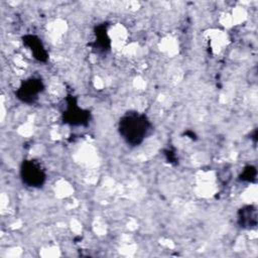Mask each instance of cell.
<instances>
[{
    "instance_id": "cell-2",
    "label": "cell",
    "mask_w": 258,
    "mask_h": 258,
    "mask_svg": "<svg viewBox=\"0 0 258 258\" xmlns=\"http://www.w3.org/2000/svg\"><path fill=\"white\" fill-rule=\"evenodd\" d=\"M21 177L23 182L29 186H41L45 179V173L39 163L27 160L22 164Z\"/></svg>"
},
{
    "instance_id": "cell-1",
    "label": "cell",
    "mask_w": 258,
    "mask_h": 258,
    "mask_svg": "<svg viewBox=\"0 0 258 258\" xmlns=\"http://www.w3.org/2000/svg\"><path fill=\"white\" fill-rule=\"evenodd\" d=\"M150 123L145 115L138 112H128L119 122V132L122 138L131 145L140 144L148 135Z\"/></svg>"
},
{
    "instance_id": "cell-3",
    "label": "cell",
    "mask_w": 258,
    "mask_h": 258,
    "mask_svg": "<svg viewBox=\"0 0 258 258\" xmlns=\"http://www.w3.org/2000/svg\"><path fill=\"white\" fill-rule=\"evenodd\" d=\"M41 82L39 80H28L19 88L18 96L23 101H33L35 98H37L38 93L41 92Z\"/></svg>"
}]
</instances>
